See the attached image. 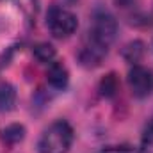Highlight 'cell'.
<instances>
[{
	"mask_svg": "<svg viewBox=\"0 0 153 153\" xmlns=\"http://www.w3.org/2000/svg\"><path fill=\"white\" fill-rule=\"evenodd\" d=\"M98 89H100V94L105 96V98H112V96H116V93L119 91L117 76H116L114 73H109L107 76H103L102 82H100V85H98Z\"/></svg>",
	"mask_w": 153,
	"mask_h": 153,
	"instance_id": "9",
	"label": "cell"
},
{
	"mask_svg": "<svg viewBox=\"0 0 153 153\" xmlns=\"http://www.w3.org/2000/svg\"><path fill=\"white\" fill-rule=\"evenodd\" d=\"M34 55L38 57V61L50 64V62L53 61V57H55V50H53L50 45H46V43H41V45H38V46L34 48Z\"/></svg>",
	"mask_w": 153,
	"mask_h": 153,
	"instance_id": "10",
	"label": "cell"
},
{
	"mask_svg": "<svg viewBox=\"0 0 153 153\" xmlns=\"http://www.w3.org/2000/svg\"><path fill=\"white\" fill-rule=\"evenodd\" d=\"M128 87L135 98L150 96L153 91V71L141 64H134L128 71Z\"/></svg>",
	"mask_w": 153,
	"mask_h": 153,
	"instance_id": "4",
	"label": "cell"
},
{
	"mask_svg": "<svg viewBox=\"0 0 153 153\" xmlns=\"http://www.w3.org/2000/svg\"><path fill=\"white\" fill-rule=\"evenodd\" d=\"M16 103V91L9 82H0V112H9Z\"/></svg>",
	"mask_w": 153,
	"mask_h": 153,
	"instance_id": "7",
	"label": "cell"
},
{
	"mask_svg": "<svg viewBox=\"0 0 153 153\" xmlns=\"http://www.w3.org/2000/svg\"><path fill=\"white\" fill-rule=\"evenodd\" d=\"M23 137H25V126L18 123L7 125L5 128L0 130V139L5 144H18L20 141H23Z\"/></svg>",
	"mask_w": 153,
	"mask_h": 153,
	"instance_id": "6",
	"label": "cell"
},
{
	"mask_svg": "<svg viewBox=\"0 0 153 153\" xmlns=\"http://www.w3.org/2000/svg\"><path fill=\"white\" fill-rule=\"evenodd\" d=\"M46 27L53 38L66 39L71 34H75L76 27H78V20L71 11L59 7V5H53L46 13Z\"/></svg>",
	"mask_w": 153,
	"mask_h": 153,
	"instance_id": "3",
	"label": "cell"
},
{
	"mask_svg": "<svg viewBox=\"0 0 153 153\" xmlns=\"http://www.w3.org/2000/svg\"><path fill=\"white\" fill-rule=\"evenodd\" d=\"M46 80L48 84L53 87V89H64L68 85V70L57 62V61H52L48 64V70H46Z\"/></svg>",
	"mask_w": 153,
	"mask_h": 153,
	"instance_id": "5",
	"label": "cell"
},
{
	"mask_svg": "<svg viewBox=\"0 0 153 153\" xmlns=\"http://www.w3.org/2000/svg\"><path fill=\"white\" fill-rule=\"evenodd\" d=\"M141 153H153V121L143 132V137H141Z\"/></svg>",
	"mask_w": 153,
	"mask_h": 153,
	"instance_id": "11",
	"label": "cell"
},
{
	"mask_svg": "<svg viewBox=\"0 0 153 153\" xmlns=\"http://www.w3.org/2000/svg\"><path fill=\"white\" fill-rule=\"evenodd\" d=\"M98 153H139L135 148L128 146V144H119V146H105Z\"/></svg>",
	"mask_w": 153,
	"mask_h": 153,
	"instance_id": "12",
	"label": "cell"
},
{
	"mask_svg": "<svg viewBox=\"0 0 153 153\" xmlns=\"http://www.w3.org/2000/svg\"><path fill=\"white\" fill-rule=\"evenodd\" d=\"M73 128L68 121L59 119L52 123L39 137L38 152L39 153H68L73 144Z\"/></svg>",
	"mask_w": 153,
	"mask_h": 153,
	"instance_id": "2",
	"label": "cell"
},
{
	"mask_svg": "<svg viewBox=\"0 0 153 153\" xmlns=\"http://www.w3.org/2000/svg\"><path fill=\"white\" fill-rule=\"evenodd\" d=\"M121 53H123V57H125L126 62L137 64V62L143 59V55H144V43H143V41H132V43H128V45L123 48Z\"/></svg>",
	"mask_w": 153,
	"mask_h": 153,
	"instance_id": "8",
	"label": "cell"
},
{
	"mask_svg": "<svg viewBox=\"0 0 153 153\" xmlns=\"http://www.w3.org/2000/svg\"><path fill=\"white\" fill-rule=\"evenodd\" d=\"M117 34V20L114 14L103 7H98L91 14V23H89V32L87 39L78 52V61L85 68H94L98 66L103 57L107 55L111 45L114 43Z\"/></svg>",
	"mask_w": 153,
	"mask_h": 153,
	"instance_id": "1",
	"label": "cell"
}]
</instances>
